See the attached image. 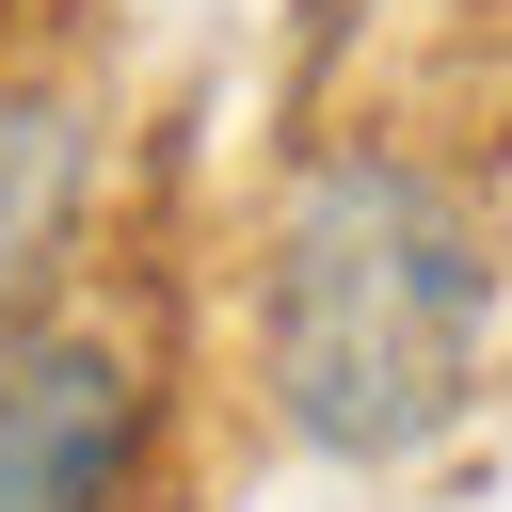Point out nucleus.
Here are the masks:
<instances>
[{
    "label": "nucleus",
    "instance_id": "f257e3e1",
    "mask_svg": "<svg viewBox=\"0 0 512 512\" xmlns=\"http://www.w3.org/2000/svg\"><path fill=\"white\" fill-rule=\"evenodd\" d=\"M496 208L400 128H336L272 176L240 256V352L304 464H416L496 368Z\"/></svg>",
    "mask_w": 512,
    "mask_h": 512
},
{
    "label": "nucleus",
    "instance_id": "f03ea898",
    "mask_svg": "<svg viewBox=\"0 0 512 512\" xmlns=\"http://www.w3.org/2000/svg\"><path fill=\"white\" fill-rule=\"evenodd\" d=\"M160 448V368L96 304L0 320V512H128Z\"/></svg>",
    "mask_w": 512,
    "mask_h": 512
},
{
    "label": "nucleus",
    "instance_id": "7ed1b4c3",
    "mask_svg": "<svg viewBox=\"0 0 512 512\" xmlns=\"http://www.w3.org/2000/svg\"><path fill=\"white\" fill-rule=\"evenodd\" d=\"M80 208H96V80L80 64H0V320L48 304Z\"/></svg>",
    "mask_w": 512,
    "mask_h": 512
}]
</instances>
